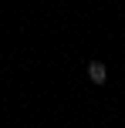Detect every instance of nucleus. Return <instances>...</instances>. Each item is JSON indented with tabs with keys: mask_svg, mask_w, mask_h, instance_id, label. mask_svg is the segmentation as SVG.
Here are the masks:
<instances>
[{
	"mask_svg": "<svg viewBox=\"0 0 125 128\" xmlns=\"http://www.w3.org/2000/svg\"><path fill=\"white\" fill-rule=\"evenodd\" d=\"M88 78H91L95 84H105V81H108V71H105V64H101V61H91V64H88Z\"/></svg>",
	"mask_w": 125,
	"mask_h": 128,
	"instance_id": "nucleus-1",
	"label": "nucleus"
}]
</instances>
